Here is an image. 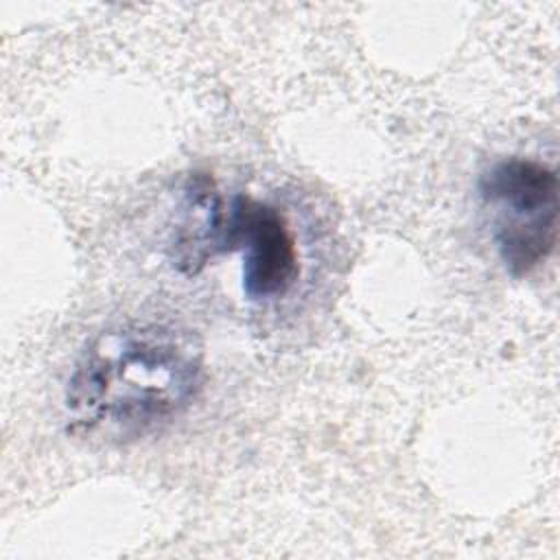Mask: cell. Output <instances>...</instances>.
I'll return each instance as SVG.
<instances>
[{
    "label": "cell",
    "instance_id": "3957f363",
    "mask_svg": "<svg viewBox=\"0 0 560 560\" xmlns=\"http://www.w3.org/2000/svg\"><path fill=\"white\" fill-rule=\"evenodd\" d=\"M490 238L503 269L525 278L545 265L558 245L556 168L525 155L490 162L477 177Z\"/></svg>",
    "mask_w": 560,
    "mask_h": 560
},
{
    "label": "cell",
    "instance_id": "7a4b0ae2",
    "mask_svg": "<svg viewBox=\"0 0 560 560\" xmlns=\"http://www.w3.org/2000/svg\"><path fill=\"white\" fill-rule=\"evenodd\" d=\"M184 221L177 225L171 260L186 276L199 273L219 254H241V291L249 302L287 295L300 278L295 232L287 214L254 195L225 197L208 173H192L184 186Z\"/></svg>",
    "mask_w": 560,
    "mask_h": 560
},
{
    "label": "cell",
    "instance_id": "6da1fadb",
    "mask_svg": "<svg viewBox=\"0 0 560 560\" xmlns=\"http://www.w3.org/2000/svg\"><path fill=\"white\" fill-rule=\"evenodd\" d=\"M206 381V352L186 328L118 324L77 354L63 387L68 433L127 444L179 418Z\"/></svg>",
    "mask_w": 560,
    "mask_h": 560
}]
</instances>
